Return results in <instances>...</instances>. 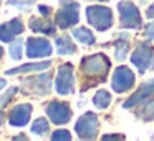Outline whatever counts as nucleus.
<instances>
[{"mask_svg":"<svg viewBox=\"0 0 154 141\" xmlns=\"http://www.w3.org/2000/svg\"><path fill=\"white\" fill-rule=\"evenodd\" d=\"M151 96H154V80L146 81V83L141 85L139 90H137L129 100L124 101V108H133L134 105L143 103V101H146L147 98H151Z\"/></svg>","mask_w":154,"mask_h":141,"instance_id":"obj_11","label":"nucleus"},{"mask_svg":"<svg viewBox=\"0 0 154 141\" xmlns=\"http://www.w3.org/2000/svg\"><path fill=\"white\" fill-rule=\"evenodd\" d=\"M104 139H124V136H104Z\"/></svg>","mask_w":154,"mask_h":141,"instance_id":"obj_29","label":"nucleus"},{"mask_svg":"<svg viewBox=\"0 0 154 141\" xmlns=\"http://www.w3.org/2000/svg\"><path fill=\"white\" fill-rule=\"evenodd\" d=\"M23 32V24L20 18H12L10 22L0 25V40L2 42H12L18 33Z\"/></svg>","mask_w":154,"mask_h":141,"instance_id":"obj_12","label":"nucleus"},{"mask_svg":"<svg viewBox=\"0 0 154 141\" xmlns=\"http://www.w3.org/2000/svg\"><path fill=\"white\" fill-rule=\"evenodd\" d=\"M149 67H151V68H154V60L151 61V65H149Z\"/></svg>","mask_w":154,"mask_h":141,"instance_id":"obj_32","label":"nucleus"},{"mask_svg":"<svg viewBox=\"0 0 154 141\" xmlns=\"http://www.w3.org/2000/svg\"><path fill=\"white\" fill-rule=\"evenodd\" d=\"M144 35H146L147 40H154V22L152 24H149L146 27V30H144Z\"/></svg>","mask_w":154,"mask_h":141,"instance_id":"obj_25","label":"nucleus"},{"mask_svg":"<svg viewBox=\"0 0 154 141\" xmlns=\"http://www.w3.org/2000/svg\"><path fill=\"white\" fill-rule=\"evenodd\" d=\"M48 130H50V124H48V121L43 120V118L35 120V123L32 124V131L37 133V134H45V133H48Z\"/></svg>","mask_w":154,"mask_h":141,"instance_id":"obj_21","label":"nucleus"},{"mask_svg":"<svg viewBox=\"0 0 154 141\" xmlns=\"http://www.w3.org/2000/svg\"><path fill=\"white\" fill-rule=\"evenodd\" d=\"M100 2H106V0H100Z\"/></svg>","mask_w":154,"mask_h":141,"instance_id":"obj_34","label":"nucleus"},{"mask_svg":"<svg viewBox=\"0 0 154 141\" xmlns=\"http://www.w3.org/2000/svg\"><path fill=\"white\" fill-rule=\"evenodd\" d=\"M50 67V61H40V63H27L14 70H7V75H18V73H28V71H40Z\"/></svg>","mask_w":154,"mask_h":141,"instance_id":"obj_16","label":"nucleus"},{"mask_svg":"<svg viewBox=\"0 0 154 141\" xmlns=\"http://www.w3.org/2000/svg\"><path fill=\"white\" fill-rule=\"evenodd\" d=\"M128 48H129V43H128V40L121 38V40L116 42V58H118V60H124V58H126Z\"/></svg>","mask_w":154,"mask_h":141,"instance_id":"obj_22","label":"nucleus"},{"mask_svg":"<svg viewBox=\"0 0 154 141\" xmlns=\"http://www.w3.org/2000/svg\"><path fill=\"white\" fill-rule=\"evenodd\" d=\"M0 123H2V111H0Z\"/></svg>","mask_w":154,"mask_h":141,"instance_id":"obj_33","label":"nucleus"},{"mask_svg":"<svg viewBox=\"0 0 154 141\" xmlns=\"http://www.w3.org/2000/svg\"><path fill=\"white\" fill-rule=\"evenodd\" d=\"M47 113L50 120L57 124H65L71 120L70 106L66 103H61V101H51L50 105H47Z\"/></svg>","mask_w":154,"mask_h":141,"instance_id":"obj_9","label":"nucleus"},{"mask_svg":"<svg viewBox=\"0 0 154 141\" xmlns=\"http://www.w3.org/2000/svg\"><path fill=\"white\" fill-rule=\"evenodd\" d=\"M75 88V77H73V65L65 63L58 70L57 77V91L60 95H68Z\"/></svg>","mask_w":154,"mask_h":141,"instance_id":"obj_8","label":"nucleus"},{"mask_svg":"<svg viewBox=\"0 0 154 141\" xmlns=\"http://www.w3.org/2000/svg\"><path fill=\"white\" fill-rule=\"evenodd\" d=\"M2 55H4V50H2V47H0V58H2Z\"/></svg>","mask_w":154,"mask_h":141,"instance_id":"obj_31","label":"nucleus"},{"mask_svg":"<svg viewBox=\"0 0 154 141\" xmlns=\"http://www.w3.org/2000/svg\"><path fill=\"white\" fill-rule=\"evenodd\" d=\"M119 10V18H121V27L123 28H139L143 20L137 7L133 2H119L118 4Z\"/></svg>","mask_w":154,"mask_h":141,"instance_id":"obj_3","label":"nucleus"},{"mask_svg":"<svg viewBox=\"0 0 154 141\" xmlns=\"http://www.w3.org/2000/svg\"><path fill=\"white\" fill-rule=\"evenodd\" d=\"M51 139H53V141H60V139L70 141L71 136H70V133H68L66 130H58V131H55V133L51 134Z\"/></svg>","mask_w":154,"mask_h":141,"instance_id":"obj_24","label":"nucleus"},{"mask_svg":"<svg viewBox=\"0 0 154 141\" xmlns=\"http://www.w3.org/2000/svg\"><path fill=\"white\" fill-rule=\"evenodd\" d=\"M57 48H58V53L60 55H70L76 52V47L75 43L70 40L68 37H60L57 40Z\"/></svg>","mask_w":154,"mask_h":141,"instance_id":"obj_18","label":"nucleus"},{"mask_svg":"<svg viewBox=\"0 0 154 141\" xmlns=\"http://www.w3.org/2000/svg\"><path fill=\"white\" fill-rule=\"evenodd\" d=\"M10 55H12V58H14V60H18V58L22 57V40H17V42H14V43H12Z\"/></svg>","mask_w":154,"mask_h":141,"instance_id":"obj_23","label":"nucleus"},{"mask_svg":"<svg viewBox=\"0 0 154 141\" xmlns=\"http://www.w3.org/2000/svg\"><path fill=\"white\" fill-rule=\"evenodd\" d=\"M152 55H154V47L149 43V40H147V42H144V43L137 45L136 52H134L133 57H131V61L136 65L141 73H144L146 68L149 67L151 61H152Z\"/></svg>","mask_w":154,"mask_h":141,"instance_id":"obj_6","label":"nucleus"},{"mask_svg":"<svg viewBox=\"0 0 154 141\" xmlns=\"http://www.w3.org/2000/svg\"><path fill=\"white\" fill-rule=\"evenodd\" d=\"M30 28L33 32H40V33H45V35H55L57 32V27H53L50 20L47 18H32L30 20Z\"/></svg>","mask_w":154,"mask_h":141,"instance_id":"obj_15","label":"nucleus"},{"mask_svg":"<svg viewBox=\"0 0 154 141\" xmlns=\"http://www.w3.org/2000/svg\"><path fill=\"white\" fill-rule=\"evenodd\" d=\"M141 110H137V116L143 118L144 121H151L154 120V96L147 98L146 101H144V105H141Z\"/></svg>","mask_w":154,"mask_h":141,"instance_id":"obj_17","label":"nucleus"},{"mask_svg":"<svg viewBox=\"0 0 154 141\" xmlns=\"http://www.w3.org/2000/svg\"><path fill=\"white\" fill-rule=\"evenodd\" d=\"M4 86H5V80H2V78H0V90H2Z\"/></svg>","mask_w":154,"mask_h":141,"instance_id":"obj_30","label":"nucleus"},{"mask_svg":"<svg viewBox=\"0 0 154 141\" xmlns=\"http://www.w3.org/2000/svg\"><path fill=\"white\" fill-rule=\"evenodd\" d=\"M75 130L81 139H94L98 133V116L94 113H85L76 121Z\"/></svg>","mask_w":154,"mask_h":141,"instance_id":"obj_5","label":"nucleus"},{"mask_svg":"<svg viewBox=\"0 0 154 141\" xmlns=\"http://www.w3.org/2000/svg\"><path fill=\"white\" fill-rule=\"evenodd\" d=\"M73 37L76 38V40H80L81 43H86V45H93L94 43L93 33H91L88 28H83V27L75 28V30H73Z\"/></svg>","mask_w":154,"mask_h":141,"instance_id":"obj_19","label":"nucleus"},{"mask_svg":"<svg viewBox=\"0 0 154 141\" xmlns=\"http://www.w3.org/2000/svg\"><path fill=\"white\" fill-rule=\"evenodd\" d=\"M25 85H27V88H30V91H37L38 95H47L50 91V75L28 78Z\"/></svg>","mask_w":154,"mask_h":141,"instance_id":"obj_14","label":"nucleus"},{"mask_svg":"<svg viewBox=\"0 0 154 141\" xmlns=\"http://www.w3.org/2000/svg\"><path fill=\"white\" fill-rule=\"evenodd\" d=\"M146 15H147L149 18H152V17H154V5H151V7L147 8V14H146Z\"/></svg>","mask_w":154,"mask_h":141,"instance_id":"obj_27","label":"nucleus"},{"mask_svg":"<svg viewBox=\"0 0 154 141\" xmlns=\"http://www.w3.org/2000/svg\"><path fill=\"white\" fill-rule=\"evenodd\" d=\"M108 70H109V60L103 53L91 55V57L83 58V61H81L83 75L86 78H94V81H103Z\"/></svg>","mask_w":154,"mask_h":141,"instance_id":"obj_1","label":"nucleus"},{"mask_svg":"<svg viewBox=\"0 0 154 141\" xmlns=\"http://www.w3.org/2000/svg\"><path fill=\"white\" fill-rule=\"evenodd\" d=\"M109 101H111V95L108 93V91H98V93L94 95V98H93V103L96 105L98 108H101V110L108 108Z\"/></svg>","mask_w":154,"mask_h":141,"instance_id":"obj_20","label":"nucleus"},{"mask_svg":"<svg viewBox=\"0 0 154 141\" xmlns=\"http://www.w3.org/2000/svg\"><path fill=\"white\" fill-rule=\"evenodd\" d=\"M78 20H80L78 4H75L71 0H61V8L57 14V25L60 28H68L78 24Z\"/></svg>","mask_w":154,"mask_h":141,"instance_id":"obj_4","label":"nucleus"},{"mask_svg":"<svg viewBox=\"0 0 154 141\" xmlns=\"http://www.w3.org/2000/svg\"><path fill=\"white\" fill-rule=\"evenodd\" d=\"M51 53V45L45 38H28L27 42V55L30 58H42Z\"/></svg>","mask_w":154,"mask_h":141,"instance_id":"obj_10","label":"nucleus"},{"mask_svg":"<svg viewBox=\"0 0 154 141\" xmlns=\"http://www.w3.org/2000/svg\"><path fill=\"white\" fill-rule=\"evenodd\" d=\"M15 91H17V88H10V90H8V95H5V96H2L0 98V105H5V101L7 100H10L12 96H14V93Z\"/></svg>","mask_w":154,"mask_h":141,"instance_id":"obj_26","label":"nucleus"},{"mask_svg":"<svg viewBox=\"0 0 154 141\" xmlns=\"http://www.w3.org/2000/svg\"><path fill=\"white\" fill-rule=\"evenodd\" d=\"M38 10H40V12H43V15H48V14H50V12H51V8L50 7H38Z\"/></svg>","mask_w":154,"mask_h":141,"instance_id":"obj_28","label":"nucleus"},{"mask_svg":"<svg viewBox=\"0 0 154 141\" xmlns=\"http://www.w3.org/2000/svg\"><path fill=\"white\" fill-rule=\"evenodd\" d=\"M134 85V75L128 67H118L114 70L111 86L116 93H124Z\"/></svg>","mask_w":154,"mask_h":141,"instance_id":"obj_7","label":"nucleus"},{"mask_svg":"<svg viewBox=\"0 0 154 141\" xmlns=\"http://www.w3.org/2000/svg\"><path fill=\"white\" fill-rule=\"evenodd\" d=\"M30 114H32L30 105H17L8 114V121L14 126H25L30 120Z\"/></svg>","mask_w":154,"mask_h":141,"instance_id":"obj_13","label":"nucleus"},{"mask_svg":"<svg viewBox=\"0 0 154 141\" xmlns=\"http://www.w3.org/2000/svg\"><path fill=\"white\" fill-rule=\"evenodd\" d=\"M86 18H88V24L100 32L108 30L113 25V14H111V10L108 7H101V5H91V7H88Z\"/></svg>","mask_w":154,"mask_h":141,"instance_id":"obj_2","label":"nucleus"}]
</instances>
